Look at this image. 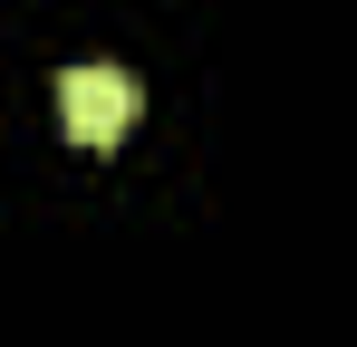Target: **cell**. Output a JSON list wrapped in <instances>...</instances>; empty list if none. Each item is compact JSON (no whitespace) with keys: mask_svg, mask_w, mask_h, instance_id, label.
<instances>
[{"mask_svg":"<svg viewBox=\"0 0 357 347\" xmlns=\"http://www.w3.org/2000/svg\"><path fill=\"white\" fill-rule=\"evenodd\" d=\"M59 125H68V145H116L126 125H135V77L107 68V58L59 68Z\"/></svg>","mask_w":357,"mask_h":347,"instance_id":"obj_1","label":"cell"}]
</instances>
